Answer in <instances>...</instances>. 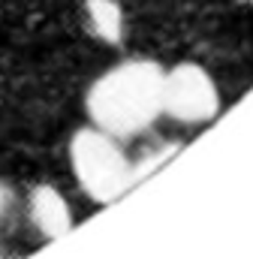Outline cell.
<instances>
[{
    "label": "cell",
    "instance_id": "1",
    "mask_svg": "<svg viewBox=\"0 0 253 259\" xmlns=\"http://www.w3.org/2000/svg\"><path fill=\"white\" fill-rule=\"evenodd\" d=\"M163 66L145 58L106 69L85 97L91 127L115 139H133L163 115Z\"/></svg>",
    "mask_w": 253,
    "mask_h": 259
},
{
    "label": "cell",
    "instance_id": "2",
    "mask_svg": "<svg viewBox=\"0 0 253 259\" xmlns=\"http://www.w3.org/2000/svg\"><path fill=\"white\" fill-rule=\"evenodd\" d=\"M69 166L85 196L100 205H109L133 187L130 157L121 148V139L97 127L78 130L69 142Z\"/></svg>",
    "mask_w": 253,
    "mask_h": 259
},
{
    "label": "cell",
    "instance_id": "3",
    "mask_svg": "<svg viewBox=\"0 0 253 259\" xmlns=\"http://www.w3.org/2000/svg\"><path fill=\"white\" fill-rule=\"evenodd\" d=\"M217 112L220 91L205 66L184 61L163 72V115L181 124H205Z\"/></svg>",
    "mask_w": 253,
    "mask_h": 259
},
{
    "label": "cell",
    "instance_id": "4",
    "mask_svg": "<svg viewBox=\"0 0 253 259\" xmlns=\"http://www.w3.org/2000/svg\"><path fill=\"white\" fill-rule=\"evenodd\" d=\"M27 211L39 235L46 238H61L72 229V208L63 199V193L52 184H36L27 196Z\"/></svg>",
    "mask_w": 253,
    "mask_h": 259
},
{
    "label": "cell",
    "instance_id": "5",
    "mask_svg": "<svg viewBox=\"0 0 253 259\" xmlns=\"http://www.w3.org/2000/svg\"><path fill=\"white\" fill-rule=\"evenodd\" d=\"M85 15L103 42L118 46L124 39V9L118 0H85Z\"/></svg>",
    "mask_w": 253,
    "mask_h": 259
},
{
    "label": "cell",
    "instance_id": "6",
    "mask_svg": "<svg viewBox=\"0 0 253 259\" xmlns=\"http://www.w3.org/2000/svg\"><path fill=\"white\" fill-rule=\"evenodd\" d=\"M184 145L181 142H169V145H160V148H154V151H145L136 163H130V178H133V187L136 184H142L145 178H151L163 163H169L178 151H181Z\"/></svg>",
    "mask_w": 253,
    "mask_h": 259
},
{
    "label": "cell",
    "instance_id": "7",
    "mask_svg": "<svg viewBox=\"0 0 253 259\" xmlns=\"http://www.w3.org/2000/svg\"><path fill=\"white\" fill-rule=\"evenodd\" d=\"M9 211V190H6V184L0 181V217Z\"/></svg>",
    "mask_w": 253,
    "mask_h": 259
},
{
    "label": "cell",
    "instance_id": "8",
    "mask_svg": "<svg viewBox=\"0 0 253 259\" xmlns=\"http://www.w3.org/2000/svg\"><path fill=\"white\" fill-rule=\"evenodd\" d=\"M250 3H253V0H250Z\"/></svg>",
    "mask_w": 253,
    "mask_h": 259
}]
</instances>
